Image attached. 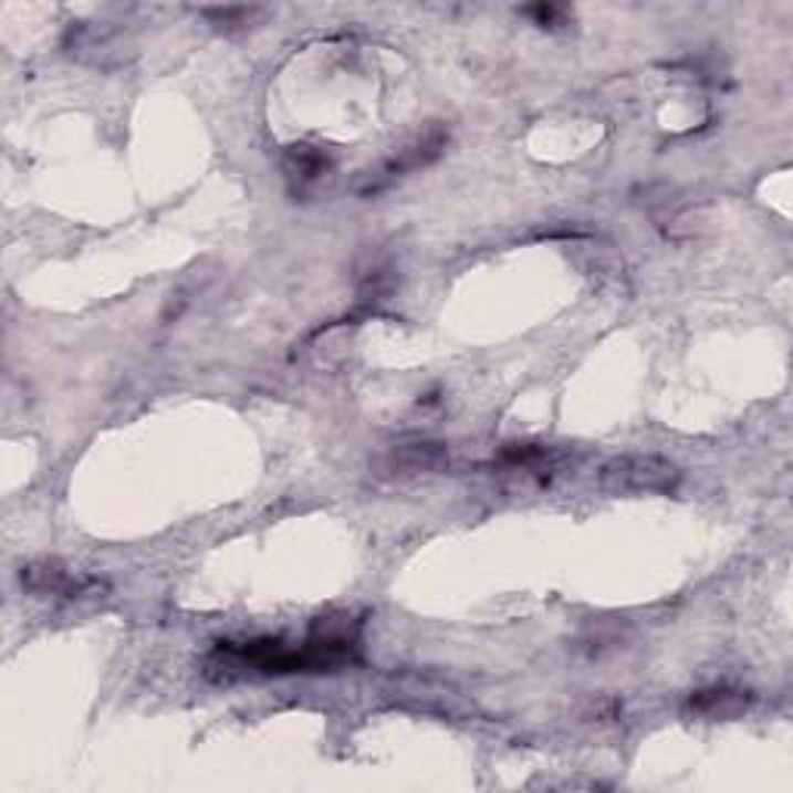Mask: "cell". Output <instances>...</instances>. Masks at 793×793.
I'll list each match as a JSON object with an SVG mask.
<instances>
[{
	"mask_svg": "<svg viewBox=\"0 0 793 793\" xmlns=\"http://www.w3.org/2000/svg\"><path fill=\"white\" fill-rule=\"evenodd\" d=\"M357 638L351 633H326L311 636L304 645H285L282 638H251V641H220L211 664L230 672H264V676H289V672H335L357 664Z\"/></svg>",
	"mask_w": 793,
	"mask_h": 793,
	"instance_id": "obj_1",
	"label": "cell"
},
{
	"mask_svg": "<svg viewBox=\"0 0 793 793\" xmlns=\"http://www.w3.org/2000/svg\"><path fill=\"white\" fill-rule=\"evenodd\" d=\"M682 471L660 456H614L598 471L607 493H672Z\"/></svg>",
	"mask_w": 793,
	"mask_h": 793,
	"instance_id": "obj_2",
	"label": "cell"
},
{
	"mask_svg": "<svg viewBox=\"0 0 793 793\" xmlns=\"http://www.w3.org/2000/svg\"><path fill=\"white\" fill-rule=\"evenodd\" d=\"M447 140H450V131L444 125H435L431 131H425L419 140H413L409 146H404L397 156L382 161V165L369 174V184L359 189V192H363V196H375V192L388 189L394 180H400V177H406L409 171H419L425 165H431V161L444 153Z\"/></svg>",
	"mask_w": 793,
	"mask_h": 793,
	"instance_id": "obj_3",
	"label": "cell"
},
{
	"mask_svg": "<svg viewBox=\"0 0 793 793\" xmlns=\"http://www.w3.org/2000/svg\"><path fill=\"white\" fill-rule=\"evenodd\" d=\"M19 580H22V586L29 592H38V595H65V598H79V595H87L91 589H103L100 580L72 574L60 561H34V564H25Z\"/></svg>",
	"mask_w": 793,
	"mask_h": 793,
	"instance_id": "obj_4",
	"label": "cell"
},
{
	"mask_svg": "<svg viewBox=\"0 0 793 793\" xmlns=\"http://www.w3.org/2000/svg\"><path fill=\"white\" fill-rule=\"evenodd\" d=\"M450 462L444 444H406L388 456V471L394 474H419V471H437Z\"/></svg>",
	"mask_w": 793,
	"mask_h": 793,
	"instance_id": "obj_5",
	"label": "cell"
},
{
	"mask_svg": "<svg viewBox=\"0 0 793 793\" xmlns=\"http://www.w3.org/2000/svg\"><path fill=\"white\" fill-rule=\"evenodd\" d=\"M561 459L555 447L545 444H505L502 450L493 456V466L512 468V471H533V468H552Z\"/></svg>",
	"mask_w": 793,
	"mask_h": 793,
	"instance_id": "obj_6",
	"label": "cell"
},
{
	"mask_svg": "<svg viewBox=\"0 0 793 793\" xmlns=\"http://www.w3.org/2000/svg\"><path fill=\"white\" fill-rule=\"evenodd\" d=\"M326 171L328 158L320 149H313V146H292L285 153V174H289L292 184H298V189L316 184Z\"/></svg>",
	"mask_w": 793,
	"mask_h": 793,
	"instance_id": "obj_7",
	"label": "cell"
},
{
	"mask_svg": "<svg viewBox=\"0 0 793 793\" xmlns=\"http://www.w3.org/2000/svg\"><path fill=\"white\" fill-rule=\"evenodd\" d=\"M691 707L700 710V713L731 716L738 713V710H744L747 700L741 691H731V688H707V691H698L691 698Z\"/></svg>",
	"mask_w": 793,
	"mask_h": 793,
	"instance_id": "obj_8",
	"label": "cell"
},
{
	"mask_svg": "<svg viewBox=\"0 0 793 793\" xmlns=\"http://www.w3.org/2000/svg\"><path fill=\"white\" fill-rule=\"evenodd\" d=\"M202 13L211 19L218 29H223V32L246 29L251 19L261 17V10H258V7H223V10H202Z\"/></svg>",
	"mask_w": 793,
	"mask_h": 793,
	"instance_id": "obj_9",
	"label": "cell"
},
{
	"mask_svg": "<svg viewBox=\"0 0 793 793\" xmlns=\"http://www.w3.org/2000/svg\"><path fill=\"white\" fill-rule=\"evenodd\" d=\"M521 13L533 19L536 25H543V29H555V25H564V19H567V10H561V7H552V3H536V7H524Z\"/></svg>",
	"mask_w": 793,
	"mask_h": 793,
	"instance_id": "obj_10",
	"label": "cell"
}]
</instances>
